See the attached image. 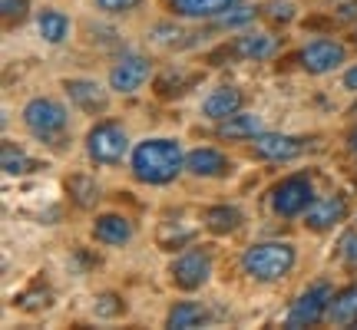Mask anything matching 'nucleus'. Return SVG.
<instances>
[{
  "mask_svg": "<svg viewBox=\"0 0 357 330\" xmlns=\"http://www.w3.org/2000/svg\"><path fill=\"white\" fill-rule=\"evenodd\" d=\"M185 155L176 139H146L132 149V175L146 185H166L182 172Z\"/></svg>",
  "mask_w": 357,
  "mask_h": 330,
  "instance_id": "obj_1",
  "label": "nucleus"
},
{
  "mask_svg": "<svg viewBox=\"0 0 357 330\" xmlns=\"http://www.w3.org/2000/svg\"><path fill=\"white\" fill-rule=\"evenodd\" d=\"M294 248L288 242H265V244H252L242 254V271L255 281H281L288 271L294 267Z\"/></svg>",
  "mask_w": 357,
  "mask_h": 330,
  "instance_id": "obj_2",
  "label": "nucleus"
},
{
  "mask_svg": "<svg viewBox=\"0 0 357 330\" xmlns=\"http://www.w3.org/2000/svg\"><path fill=\"white\" fill-rule=\"evenodd\" d=\"M334 301V291L328 281H318V284H311L298 301L291 304V311H288V317H284V327H311V324H318L321 317H328V307H331Z\"/></svg>",
  "mask_w": 357,
  "mask_h": 330,
  "instance_id": "obj_3",
  "label": "nucleus"
},
{
  "mask_svg": "<svg viewBox=\"0 0 357 330\" xmlns=\"http://www.w3.org/2000/svg\"><path fill=\"white\" fill-rule=\"evenodd\" d=\"M24 123L33 136L56 142L66 132V109L56 100H43L40 96V100H30L24 106Z\"/></svg>",
  "mask_w": 357,
  "mask_h": 330,
  "instance_id": "obj_4",
  "label": "nucleus"
},
{
  "mask_svg": "<svg viewBox=\"0 0 357 330\" xmlns=\"http://www.w3.org/2000/svg\"><path fill=\"white\" fill-rule=\"evenodd\" d=\"M129 149V139H126V129L116 126V123H96L89 129L86 136V152L93 162H102V165H116Z\"/></svg>",
  "mask_w": 357,
  "mask_h": 330,
  "instance_id": "obj_5",
  "label": "nucleus"
},
{
  "mask_svg": "<svg viewBox=\"0 0 357 330\" xmlns=\"http://www.w3.org/2000/svg\"><path fill=\"white\" fill-rule=\"evenodd\" d=\"M169 274H172V284L182 288V291L202 288L208 274H212V251L208 248H192V251L178 254L172 267H169Z\"/></svg>",
  "mask_w": 357,
  "mask_h": 330,
  "instance_id": "obj_6",
  "label": "nucleus"
},
{
  "mask_svg": "<svg viewBox=\"0 0 357 330\" xmlns=\"http://www.w3.org/2000/svg\"><path fill=\"white\" fill-rule=\"evenodd\" d=\"M314 202V189H311V182L305 175H291L278 182L275 191H271V208H275V215L281 218H294L307 212V205Z\"/></svg>",
  "mask_w": 357,
  "mask_h": 330,
  "instance_id": "obj_7",
  "label": "nucleus"
},
{
  "mask_svg": "<svg viewBox=\"0 0 357 330\" xmlns=\"http://www.w3.org/2000/svg\"><path fill=\"white\" fill-rule=\"evenodd\" d=\"M298 60H301V66H305L307 73L321 77V73H331V70H337V66L344 63L347 50H344V43H337V40H311Z\"/></svg>",
  "mask_w": 357,
  "mask_h": 330,
  "instance_id": "obj_8",
  "label": "nucleus"
},
{
  "mask_svg": "<svg viewBox=\"0 0 357 330\" xmlns=\"http://www.w3.org/2000/svg\"><path fill=\"white\" fill-rule=\"evenodd\" d=\"M149 79V60L139 53H126L119 63L109 70V86L116 93H136Z\"/></svg>",
  "mask_w": 357,
  "mask_h": 330,
  "instance_id": "obj_9",
  "label": "nucleus"
},
{
  "mask_svg": "<svg viewBox=\"0 0 357 330\" xmlns=\"http://www.w3.org/2000/svg\"><path fill=\"white\" fill-rule=\"evenodd\" d=\"M301 149H305V139L281 136V132H261V136H255V142H252V152H255L258 159H271V162L294 159V155H301Z\"/></svg>",
  "mask_w": 357,
  "mask_h": 330,
  "instance_id": "obj_10",
  "label": "nucleus"
},
{
  "mask_svg": "<svg viewBox=\"0 0 357 330\" xmlns=\"http://www.w3.org/2000/svg\"><path fill=\"white\" fill-rule=\"evenodd\" d=\"M63 89H66V96L73 100V106L83 109V113H89V116L106 113V106H109L106 93H102L100 83H93V79H66Z\"/></svg>",
  "mask_w": 357,
  "mask_h": 330,
  "instance_id": "obj_11",
  "label": "nucleus"
},
{
  "mask_svg": "<svg viewBox=\"0 0 357 330\" xmlns=\"http://www.w3.org/2000/svg\"><path fill=\"white\" fill-rule=\"evenodd\" d=\"M344 215H347V198L344 195H334V198H324V202L307 205L305 225L311 231H328V228H334Z\"/></svg>",
  "mask_w": 357,
  "mask_h": 330,
  "instance_id": "obj_12",
  "label": "nucleus"
},
{
  "mask_svg": "<svg viewBox=\"0 0 357 330\" xmlns=\"http://www.w3.org/2000/svg\"><path fill=\"white\" fill-rule=\"evenodd\" d=\"M242 109V93L235 86H218L208 93V100L202 102V113L208 116V119H215V123H222V119H229V116H235Z\"/></svg>",
  "mask_w": 357,
  "mask_h": 330,
  "instance_id": "obj_13",
  "label": "nucleus"
},
{
  "mask_svg": "<svg viewBox=\"0 0 357 330\" xmlns=\"http://www.w3.org/2000/svg\"><path fill=\"white\" fill-rule=\"evenodd\" d=\"M185 168L199 178H215L229 172V159L218 149H195V152L185 155Z\"/></svg>",
  "mask_w": 357,
  "mask_h": 330,
  "instance_id": "obj_14",
  "label": "nucleus"
},
{
  "mask_svg": "<svg viewBox=\"0 0 357 330\" xmlns=\"http://www.w3.org/2000/svg\"><path fill=\"white\" fill-rule=\"evenodd\" d=\"M93 238L102 244H126L132 238V221L123 215H100L93 221Z\"/></svg>",
  "mask_w": 357,
  "mask_h": 330,
  "instance_id": "obj_15",
  "label": "nucleus"
},
{
  "mask_svg": "<svg viewBox=\"0 0 357 330\" xmlns=\"http://www.w3.org/2000/svg\"><path fill=\"white\" fill-rule=\"evenodd\" d=\"M275 50H278V40L268 37V33H245L231 43V53L238 60H268Z\"/></svg>",
  "mask_w": 357,
  "mask_h": 330,
  "instance_id": "obj_16",
  "label": "nucleus"
},
{
  "mask_svg": "<svg viewBox=\"0 0 357 330\" xmlns=\"http://www.w3.org/2000/svg\"><path fill=\"white\" fill-rule=\"evenodd\" d=\"M215 132L218 139H255V136H261V119L248 113H235L229 119H222Z\"/></svg>",
  "mask_w": 357,
  "mask_h": 330,
  "instance_id": "obj_17",
  "label": "nucleus"
},
{
  "mask_svg": "<svg viewBox=\"0 0 357 330\" xmlns=\"http://www.w3.org/2000/svg\"><path fill=\"white\" fill-rule=\"evenodd\" d=\"M328 317H331V324H337V327L357 324V284H351V288L334 294L331 307H328Z\"/></svg>",
  "mask_w": 357,
  "mask_h": 330,
  "instance_id": "obj_18",
  "label": "nucleus"
},
{
  "mask_svg": "<svg viewBox=\"0 0 357 330\" xmlns=\"http://www.w3.org/2000/svg\"><path fill=\"white\" fill-rule=\"evenodd\" d=\"M231 3H238V0H169V7L178 17H218Z\"/></svg>",
  "mask_w": 357,
  "mask_h": 330,
  "instance_id": "obj_19",
  "label": "nucleus"
},
{
  "mask_svg": "<svg viewBox=\"0 0 357 330\" xmlns=\"http://www.w3.org/2000/svg\"><path fill=\"white\" fill-rule=\"evenodd\" d=\"M205 320H208V314H205L202 304H195V301H182V304H176L172 311H169L166 324L172 330H192V327H202Z\"/></svg>",
  "mask_w": 357,
  "mask_h": 330,
  "instance_id": "obj_20",
  "label": "nucleus"
},
{
  "mask_svg": "<svg viewBox=\"0 0 357 330\" xmlns=\"http://www.w3.org/2000/svg\"><path fill=\"white\" fill-rule=\"evenodd\" d=\"M242 225V212L238 208H229V205H215L205 212V228L215 231V235H229Z\"/></svg>",
  "mask_w": 357,
  "mask_h": 330,
  "instance_id": "obj_21",
  "label": "nucleus"
},
{
  "mask_svg": "<svg viewBox=\"0 0 357 330\" xmlns=\"http://www.w3.org/2000/svg\"><path fill=\"white\" fill-rule=\"evenodd\" d=\"M37 30L47 43H63L66 33H70V20L60 10H43L37 17Z\"/></svg>",
  "mask_w": 357,
  "mask_h": 330,
  "instance_id": "obj_22",
  "label": "nucleus"
},
{
  "mask_svg": "<svg viewBox=\"0 0 357 330\" xmlns=\"http://www.w3.org/2000/svg\"><path fill=\"white\" fill-rule=\"evenodd\" d=\"M66 191H70V198H73L79 208H93V205L100 202V189H96V182L86 175L66 178Z\"/></svg>",
  "mask_w": 357,
  "mask_h": 330,
  "instance_id": "obj_23",
  "label": "nucleus"
},
{
  "mask_svg": "<svg viewBox=\"0 0 357 330\" xmlns=\"http://www.w3.org/2000/svg\"><path fill=\"white\" fill-rule=\"evenodd\" d=\"M0 159H3V172H7V175H24L26 168H30V159H26L20 149H13L10 142L0 146Z\"/></svg>",
  "mask_w": 357,
  "mask_h": 330,
  "instance_id": "obj_24",
  "label": "nucleus"
},
{
  "mask_svg": "<svg viewBox=\"0 0 357 330\" xmlns=\"http://www.w3.org/2000/svg\"><path fill=\"white\" fill-rule=\"evenodd\" d=\"M255 17V7H248V3H231L229 10L218 13V26H242L248 24Z\"/></svg>",
  "mask_w": 357,
  "mask_h": 330,
  "instance_id": "obj_25",
  "label": "nucleus"
},
{
  "mask_svg": "<svg viewBox=\"0 0 357 330\" xmlns=\"http://www.w3.org/2000/svg\"><path fill=\"white\" fill-rule=\"evenodd\" d=\"M30 10V3L26 0H0V13H3V20L7 24H20Z\"/></svg>",
  "mask_w": 357,
  "mask_h": 330,
  "instance_id": "obj_26",
  "label": "nucleus"
},
{
  "mask_svg": "<svg viewBox=\"0 0 357 330\" xmlns=\"http://www.w3.org/2000/svg\"><path fill=\"white\" fill-rule=\"evenodd\" d=\"M268 17H271L275 24H291L294 20V3L291 0H271V3H268Z\"/></svg>",
  "mask_w": 357,
  "mask_h": 330,
  "instance_id": "obj_27",
  "label": "nucleus"
},
{
  "mask_svg": "<svg viewBox=\"0 0 357 330\" xmlns=\"http://www.w3.org/2000/svg\"><path fill=\"white\" fill-rule=\"evenodd\" d=\"M96 314L100 317H116V314H123V301L116 294H102V297H96Z\"/></svg>",
  "mask_w": 357,
  "mask_h": 330,
  "instance_id": "obj_28",
  "label": "nucleus"
},
{
  "mask_svg": "<svg viewBox=\"0 0 357 330\" xmlns=\"http://www.w3.org/2000/svg\"><path fill=\"white\" fill-rule=\"evenodd\" d=\"M96 7L106 13H126L132 7H139V0H96Z\"/></svg>",
  "mask_w": 357,
  "mask_h": 330,
  "instance_id": "obj_29",
  "label": "nucleus"
},
{
  "mask_svg": "<svg viewBox=\"0 0 357 330\" xmlns=\"http://www.w3.org/2000/svg\"><path fill=\"white\" fill-rule=\"evenodd\" d=\"M17 304L24 307V311H40V307H47V304H50V301H47V291H43V294L33 291V294H24V297H20Z\"/></svg>",
  "mask_w": 357,
  "mask_h": 330,
  "instance_id": "obj_30",
  "label": "nucleus"
},
{
  "mask_svg": "<svg viewBox=\"0 0 357 330\" xmlns=\"http://www.w3.org/2000/svg\"><path fill=\"white\" fill-rule=\"evenodd\" d=\"M341 254H344L351 265H357V231H351V235L341 238Z\"/></svg>",
  "mask_w": 357,
  "mask_h": 330,
  "instance_id": "obj_31",
  "label": "nucleus"
},
{
  "mask_svg": "<svg viewBox=\"0 0 357 330\" xmlns=\"http://www.w3.org/2000/svg\"><path fill=\"white\" fill-rule=\"evenodd\" d=\"M344 86L351 89V93H357V66H351V70L344 73Z\"/></svg>",
  "mask_w": 357,
  "mask_h": 330,
  "instance_id": "obj_32",
  "label": "nucleus"
},
{
  "mask_svg": "<svg viewBox=\"0 0 357 330\" xmlns=\"http://www.w3.org/2000/svg\"><path fill=\"white\" fill-rule=\"evenodd\" d=\"M347 149H351V152H357V129L347 136Z\"/></svg>",
  "mask_w": 357,
  "mask_h": 330,
  "instance_id": "obj_33",
  "label": "nucleus"
}]
</instances>
